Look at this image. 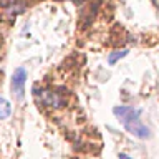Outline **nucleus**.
Wrapping results in <instances>:
<instances>
[{"label": "nucleus", "instance_id": "nucleus-1", "mask_svg": "<svg viewBox=\"0 0 159 159\" xmlns=\"http://www.w3.org/2000/svg\"><path fill=\"white\" fill-rule=\"evenodd\" d=\"M114 116L133 136L139 139H146L151 136L149 128L146 124H143V121L139 119V109H134L131 106H116L114 108Z\"/></svg>", "mask_w": 159, "mask_h": 159}, {"label": "nucleus", "instance_id": "nucleus-7", "mask_svg": "<svg viewBox=\"0 0 159 159\" xmlns=\"http://www.w3.org/2000/svg\"><path fill=\"white\" fill-rule=\"evenodd\" d=\"M119 159H131V157H129L128 154H124V152H121V154H119Z\"/></svg>", "mask_w": 159, "mask_h": 159}, {"label": "nucleus", "instance_id": "nucleus-6", "mask_svg": "<svg viewBox=\"0 0 159 159\" xmlns=\"http://www.w3.org/2000/svg\"><path fill=\"white\" fill-rule=\"evenodd\" d=\"M17 0H0V5H3V7H7V5H13Z\"/></svg>", "mask_w": 159, "mask_h": 159}, {"label": "nucleus", "instance_id": "nucleus-5", "mask_svg": "<svg viewBox=\"0 0 159 159\" xmlns=\"http://www.w3.org/2000/svg\"><path fill=\"white\" fill-rule=\"evenodd\" d=\"M128 55V50H121V52H113L111 55H109V58H108V61H109V65H114L118 61V60H121V58H124Z\"/></svg>", "mask_w": 159, "mask_h": 159}, {"label": "nucleus", "instance_id": "nucleus-3", "mask_svg": "<svg viewBox=\"0 0 159 159\" xmlns=\"http://www.w3.org/2000/svg\"><path fill=\"white\" fill-rule=\"evenodd\" d=\"M25 81H27V71L25 68H17L12 75V91L15 93L17 99H23L25 93Z\"/></svg>", "mask_w": 159, "mask_h": 159}, {"label": "nucleus", "instance_id": "nucleus-2", "mask_svg": "<svg viewBox=\"0 0 159 159\" xmlns=\"http://www.w3.org/2000/svg\"><path fill=\"white\" fill-rule=\"evenodd\" d=\"M33 96H35V101L38 104H42L45 108H61L65 106V103H66V98L63 96L61 93H58L57 89H33Z\"/></svg>", "mask_w": 159, "mask_h": 159}, {"label": "nucleus", "instance_id": "nucleus-4", "mask_svg": "<svg viewBox=\"0 0 159 159\" xmlns=\"http://www.w3.org/2000/svg\"><path fill=\"white\" fill-rule=\"evenodd\" d=\"M10 113H12V106H10V103L7 101V99L0 98V119L8 118Z\"/></svg>", "mask_w": 159, "mask_h": 159}, {"label": "nucleus", "instance_id": "nucleus-8", "mask_svg": "<svg viewBox=\"0 0 159 159\" xmlns=\"http://www.w3.org/2000/svg\"><path fill=\"white\" fill-rule=\"evenodd\" d=\"M71 2H83V0H71Z\"/></svg>", "mask_w": 159, "mask_h": 159}]
</instances>
